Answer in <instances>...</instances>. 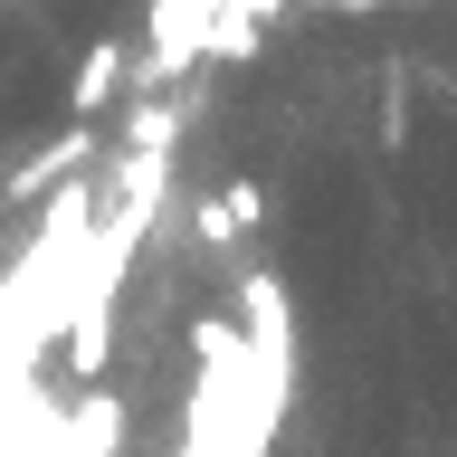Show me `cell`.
<instances>
[{"label": "cell", "instance_id": "cell-1", "mask_svg": "<svg viewBox=\"0 0 457 457\" xmlns=\"http://www.w3.org/2000/svg\"><path fill=\"white\" fill-rule=\"evenodd\" d=\"M114 57H124V48H96L77 67V105H105V96H114Z\"/></svg>", "mask_w": 457, "mask_h": 457}, {"label": "cell", "instance_id": "cell-2", "mask_svg": "<svg viewBox=\"0 0 457 457\" xmlns=\"http://www.w3.org/2000/svg\"><path fill=\"white\" fill-rule=\"evenodd\" d=\"M343 10H381V0H343Z\"/></svg>", "mask_w": 457, "mask_h": 457}]
</instances>
